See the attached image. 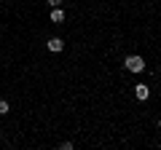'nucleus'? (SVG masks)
Segmentation results:
<instances>
[{
  "label": "nucleus",
  "instance_id": "nucleus-3",
  "mask_svg": "<svg viewBox=\"0 0 161 150\" xmlns=\"http://www.w3.org/2000/svg\"><path fill=\"white\" fill-rule=\"evenodd\" d=\"M148 86H145V83H137V86H134V97L140 99V102H145V99H148Z\"/></svg>",
  "mask_w": 161,
  "mask_h": 150
},
{
  "label": "nucleus",
  "instance_id": "nucleus-6",
  "mask_svg": "<svg viewBox=\"0 0 161 150\" xmlns=\"http://www.w3.org/2000/svg\"><path fill=\"white\" fill-rule=\"evenodd\" d=\"M59 3H62V0H48V6H51V8H57Z\"/></svg>",
  "mask_w": 161,
  "mask_h": 150
},
{
  "label": "nucleus",
  "instance_id": "nucleus-2",
  "mask_svg": "<svg viewBox=\"0 0 161 150\" xmlns=\"http://www.w3.org/2000/svg\"><path fill=\"white\" fill-rule=\"evenodd\" d=\"M46 46H48V51H51V54H59L64 48V40H62V38H48Z\"/></svg>",
  "mask_w": 161,
  "mask_h": 150
},
{
  "label": "nucleus",
  "instance_id": "nucleus-7",
  "mask_svg": "<svg viewBox=\"0 0 161 150\" xmlns=\"http://www.w3.org/2000/svg\"><path fill=\"white\" fill-rule=\"evenodd\" d=\"M158 129H161V121H158Z\"/></svg>",
  "mask_w": 161,
  "mask_h": 150
},
{
  "label": "nucleus",
  "instance_id": "nucleus-4",
  "mask_svg": "<svg viewBox=\"0 0 161 150\" xmlns=\"http://www.w3.org/2000/svg\"><path fill=\"white\" fill-rule=\"evenodd\" d=\"M51 22H54V24L64 22V11H62V8H59V6H57V8H54V11H51Z\"/></svg>",
  "mask_w": 161,
  "mask_h": 150
},
{
  "label": "nucleus",
  "instance_id": "nucleus-1",
  "mask_svg": "<svg viewBox=\"0 0 161 150\" xmlns=\"http://www.w3.org/2000/svg\"><path fill=\"white\" fill-rule=\"evenodd\" d=\"M124 67H126L129 72H142V70H145V62H142V56L132 54V56H126V59H124Z\"/></svg>",
  "mask_w": 161,
  "mask_h": 150
},
{
  "label": "nucleus",
  "instance_id": "nucleus-5",
  "mask_svg": "<svg viewBox=\"0 0 161 150\" xmlns=\"http://www.w3.org/2000/svg\"><path fill=\"white\" fill-rule=\"evenodd\" d=\"M8 110H11V107H8V102H6V99H0V115H6Z\"/></svg>",
  "mask_w": 161,
  "mask_h": 150
}]
</instances>
